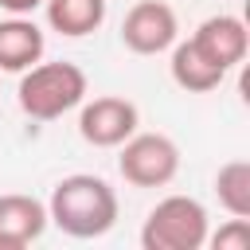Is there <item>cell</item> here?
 I'll return each instance as SVG.
<instances>
[{"label": "cell", "mask_w": 250, "mask_h": 250, "mask_svg": "<svg viewBox=\"0 0 250 250\" xmlns=\"http://www.w3.org/2000/svg\"><path fill=\"white\" fill-rule=\"evenodd\" d=\"M47 223L70 238H102L117 223V191L90 172L62 176L47 199Z\"/></svg>", "instance_id": "1"}, {"label": "cell", "mask_w": 250, "mask_h": 250, "mask_svg": "<svg viewBox=\"0 0 250 250\" xmlns=\"http://www.w3.org/2000/svg\"><path fill=\"white\" fill-rule=\"evenodd\" d=\"M47 51L43 27L31 16H8L0 20V70L4 74H23L27 66H35Z\"/></svg>", "instance_id": "9"}, {"label": "cell", "mask_w": 250, "mask_h": 250, "mask_svg": "<svg viewBox=\"0 0 250 250\" xmlns=\"http://www.w3.org/2000/svg\"><path fill=\"white\" fill-rule=\"evenodd\" d=\"M86 70L78 62H66V59H55V62H35L20 74V86H16V102L20 109L31 117V121H55L70 109H78L86 102Z\"/></svg>", "instance_id": "2"}, {"label": "cell", "mask_w": 250, "mask_h": 250, "mask_svg": "<svg viewBox=\"0 0 250 250\" xmlns=\"http://www.w3.org/2000/svg\"><path fill=\"white\" fill-rule=\"evenodd\" d=\"M172 62H168V70H172V82L180 86V90H188V94H211L223 78H227V70L223 66H215L191 39H176L172 47Z\"/></svg>", "instance_id": "10"}, {"label": "cell", "mask_w": 250, "mask_h": 250, "mask_svg": "<svg viewBox=\"0 0 250 250\" xmlns=\"http://www.w3.org/2000/svg\"><path fill=\"white\" fill-rule=\"evenodd\" d=\"M117 148V172L133 188H164L180 172V145L168 133H133Z\"/></svg>", "instance_id": "4"}, {"label": "cell", "mask_w": 250, "mask_h": 250, "mask_svg": "<svg viewBox=\"0 0 250 250\" xmlns=\"http://www.w3.org/2000/svg\"><path fill=\"white\" fill-rule=\"evenodd\" d=\"M191 43H195L215 66L230 70V66H238V62L246 59V51H250V31H246V23H242L238 16L219 12V16H207V20L191 31Z\"/></svg>", "instance_id": "7"}, {"label": "cell", "mask_w": 250, "mask_h": 250, "mask_svg": "<svg viewBox=\"0 0 250 250\" xmlns=\"http://www.w3.org/2000/svg\"><path fill=\"white\" fill-rule=\"evenodd\" d=\"M211 234L207 207L195 195H164L141 227L145 250H203Z\"/></svg>", "instance_id": "3"}, {"label": "cell", "mask_w": 250, "mask_h": 250, "mask_svg": "<svg viewBox=\"0 0 250 250\" xmlns=\"http://www.w3.org/2000/svg\"><path fill=\"white\" fill-rule=\"evenodd\" d=\"M180 39V20L164 0H137L121 20V43L133 55H160Z\"/></svg>", "instance_id": "6"}, {"label": "cell", "mask_w": 250, "mask_h": 250, "mask_svg": "<svg viewBox=\"0 0 250 250\" xmlns=\"http://www.w3.org/2000/svg\"><path fill=\"white\" fill-rule=\"evenodd\" d=\"M0 8L8 16H31L35 8H43V0H0Z\"/></svg>", "instance_id": "14"}, {"label": "cell", "mask_w": 250, "mask_h": 250, "mask_svg": "<svg viewBox=\"0 0 250 250\" xmlns=\"http://www.w3.org/2000/svg\"><path fill=\"white\" fill-rule=\"evenodd\" d=\"M47 27L59 31L62 39H82L94 35L105 23V0H43Z\"/></svg>", "instance_id": "11"}, {"label": "cell", "mask_w": 250, "mask_h": 250, "mask_svg": "<svg viewBox=\"0 0 250 250\" xmlns=\"http://www.w3.org/2000/svg\"><path fill=\"white\" fill-rule=\"evenodd\" d=\"M215 195L219 207L234 219H250V160H227L215 172Z\"/></svg>", "instance_id": "12"}, {"label": "cell", "mask_w": 250, "mask_h": 250, "mask_svg": "<svg viewBox=\"0 0 250 250\" xmlns=\"http://www.w3.org/2000/svg\"><path fill=\"white\" fill-rule=\"evenodd\" d=\"M207 242L215 250H250V219L230 215V223H223L215 234H207Z\"/></svg>", "instance_id": "13"}, {"label": "cell", "mask_w": 250, "mask_h": 250, "mask_svg": "<svg viewBox=\"0 0 250 250\" xmlns=\"http://www.w3.org/2000/svg\"><path fill=\"white\" fill-rule=\"evenodd\" d=\"M47 230V203L23 191L0 195V250H20Z\"/></svg>", "instance_id": "8"}, {"label": "cell", "mask_w": 250, "mask_h": 250, "mask_svg": "<svg viewBox=\"0 0 250 250\" xmlns=\"http://www.w3.org/2000/svg\"><path fill=\"white\" fill-rule=\"evenodd\" d=\"M137 125H141L137 105L117 94H102L94 102H82L78 109V137L94 148H117L137 133Z\"/></svg>", "instance_id": "5"}]
</instances>
